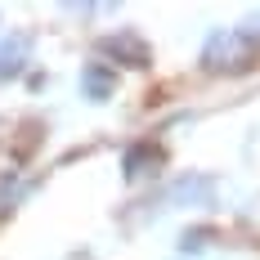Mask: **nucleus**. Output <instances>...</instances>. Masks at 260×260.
I'll list each match as a JSON object with an SVG mask.
<instances>
[{
    "label": "nucleus",
    "instance_id": "obj_1",
    "mask_svg": "<svg viewBox=\"0 0 260 260\" xmlns=\"http://www.w3.org/2000/svg\"><path fill=\"white\" fill-rule=\"evenodd\" d=\"M260 50V36L256 31H234V27H220V31H211L207 45H202V68L215 72V77H234V72H247L251 68V58Z\"/></svg>",
    "mask_w": 260,
    "mask_h": 260
},
{
    "label": "nucleus",
    "instance_id": "obj_2",
    "mask_svg": "<svg viewBox=\"0 0 260 260\" xmlns=\"http://www.w3.org/2000/svg\"><path fill=\"white\" fill-rule=\"evenodd\" d=\"M99 54L112 58V63H121V68H148L153 63V50L139 41V31H112V36H104Z\"/></svg>",
    "mask_w": 260,
    "mask_h": 260
},
{
    "label": "nucleus",
    "instance_id": "obj_3",
    "mask_svg": "<svg viewBox=\"0 0 260 260\" xmlns=\"http://www.w3.org/2000/svg\"><path fill=\"white\" fill-rule=\"evenodd\" d=\"M166 166V148L153 144V139H139V144H130L126 157H121V175L126 180H148Z\"/></svg>",
    "mask_w": 260,
    "mask_h": 260
},
{
    "label": "nucleus",
    "instance_id": "obj_4",
    "mask_svg": "<svg viewBox=\"0 0 260 260\" xmlns=\"http://www.w3.org/2000/svg\"><path fill=\"white\" fill-rule=\"evenodd\" d=\"M81 90H85V99H94V104H104L108 94L117 90V72H112L108 63H90V68L81 72Z\"/></svg>",
    "mask_w": 260,
    "mask_h": 260
},
{
    "label": "nucleus",
    "instance_id": "obj_5",
    "mask_svg": "<svg viewBox=\"0 0 260 260\" xmlns=\"http://www.w3.org/2000/svg\"><path fill=\"white\" fill-rule=\"evenodd\" d=\"M166 198L171 202H211L215 184H211V175H184V180H175L166 188Z\"/></svg>",
    "mask_w": 260,
    "mask_h": 260
},
{
    "label": "nucleus",
    "instance_id": "obj_6",
    "mask_svg": "<svg viewBox=\"0 0 260 260\" xmlns=\"http://www.w3.org/2000/svg\"><path fill=\"white\" fill-rule=\"evenodd\" d=\"M27 193H31V180H18V175H5L0 180V215L5 211H14L18 202H23Z\"/></svg>",
    "mask_w": 260,
    "mask_h": 260
},
{
    "label": "nucleus",
    "instance_id": "obj_7",
    "mask_svg": "<svg viewBox=\"0 0 260 260\" xmlns=\"http://www.w3.org/2000/svg\"><path fill=\"white\" fill-rule=\"evenodd\" d=\"M23 68H18V50L14 54H0V81H9V77H18Z\"/></svg>",
    "mask_w": 260,
    "mask_h": 260
},
{
    "label": "nucleus",
    "instance_id": "obj_8",
    "mask_svg": "<svg viewBox=\"0 0 260 260\" xmlns=\"http://www.w3.org/2000/svg\"><path fill=\"white\" fill-rule=\"evenodd\" d=\"M202 242H211L207 229H193V234H184V251H202Z\"/></svg>",
    "mask_w": 260,
    "mask_h": 260
}]
</instances>
